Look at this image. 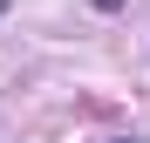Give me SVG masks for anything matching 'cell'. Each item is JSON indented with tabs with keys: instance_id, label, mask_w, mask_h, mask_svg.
<instances>
[{
	"instance_id": "6da1fadb",
	"label": "cell",
	"mask_w": 150,
	"mask_h": 143,
	"mask_svg": "<svg viewBox=\"0 0 150 143\" xmlns=\"http://www.w3.org/2000/svg\"><path fill=\"white\" fill-rule=\"evenodd\" d=\"M116 143H137V136H116Z\"/></svg>"
},
{
	"instance_id": "7a4b0ae2",
	"label": "cell",
	"mask_w": 150,
	"mask_h": 143,
	"mask_svg": "<svg viewBox=\"0 0 150 143\" xmlns=\"http://www.w3.org/2000/svg\"><path fill=\"white\" fill-rule=\"evenodd\" d=\"M0 14H7V0H0Z\"/></svg>"
}]
</instances>
